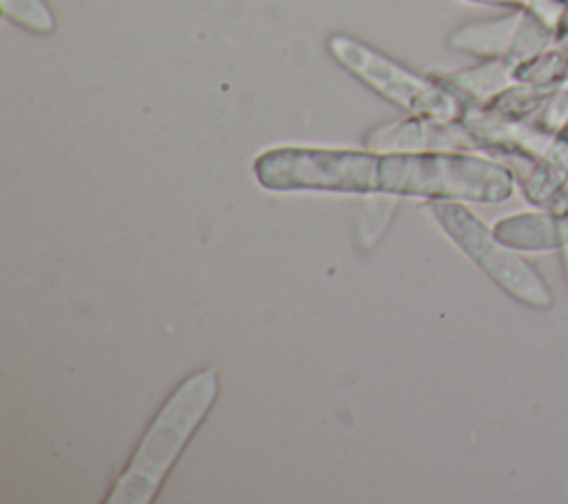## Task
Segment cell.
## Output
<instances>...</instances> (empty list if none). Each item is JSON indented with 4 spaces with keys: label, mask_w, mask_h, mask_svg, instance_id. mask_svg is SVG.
Masks as SVG:
<instances>
[{
    "label": "cell",
    "mask_w": 568,
    "mask_h": 504,
    "mask_svg": "<svg viewBox=\"0 0 568 504\" xmlns=\"http://www.w3.org/2000/svg\"><path fill=\"white\" fill-rule=\"evenodd\" d=\"M4 18L31 33H51L55 29L53 11L44 0H0Z\"/></svg>",
    "instance_id": "obj_5"
},
{
    "label": "cell",
    "mask_w": 568,
    "mask_h": 504,
    "mask_svg": "<svg viewBox=\"0 0 568 504\" xmlns=\"http://www.w3.org/2000/svg\"><path fill=\"white\" fill-rule=\"evenodd\" d=\"M428 209L442 229L457 242V246L473 258L475 264L481 266L504 291L535 306L550 302V295L535 271L501 246V242H497L468 209L448 200H430Z\"/></svg>",
    "instance_id": "obj_3"
},
{
    "label": "cell",
    "mask_w": 568,
    "mask_h": 504,
    "mask_svg": "<svg viewBox=\"0 0 568 504\" xmlns=\"http://www.w3.org/2000/svg\"><path fill=\"white\" fill-rule=\"evenodd\" d=\"M326 47L333 60L351 75L410 115L439 122H453L457 118V100L444 84L426 80L375 47L348 33H333L326 40Z\"/></svg>",
    "instance_id": "obj_2"
},
{
    "label": "cell",
    "mask_w": 568,
    "mask_h": 504,
    "mask_svg": "<svg viewBox=\"0 0 568 504\" xmlns=\"http://www.w3.org/2000/svg\"><path fill=\"white\" fill-rule=\"evenodd\" d=\"M462 142L464 135L450 122L419 115L379 124L366 135V147L377 151H435Z\"/></svg>",
    "instance_id": "obj_4"
},
{
    "label": "cell",
    "mask_w": 568,
    "mask_h": 504,
    "mask_svg": "<svg viewBox=\"0 0 568 504\" xmlns=\"http://www.w3.org/2000/svg\"><path fill=\"white\" fill-rule=\"evenodd\" d=\"M217 389L220 377L213 366L189 373L173 389L113 484L109 504H149L155 500L164 477L211 411Z\"/></svg>",
    "instance_id": "obj_1"
}]
</instances>
